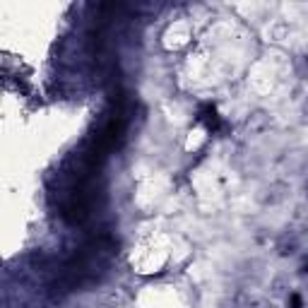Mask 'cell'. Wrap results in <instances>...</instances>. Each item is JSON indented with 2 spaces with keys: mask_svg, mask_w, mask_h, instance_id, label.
Segmentation results:
<instances>
[{
  "mask_svg": "<svg viewBox=\"0 0 308 308\" xmlns=\"http://www.w3.org/2000/svg\"><path fill=\"white\" fill-rule=\"evenodd\" d=\"M197 118H200V120L207 125V130H217V128H219V116H217V111H214V106H207V109H202Z\"/></svg>",
  "mask_w": 308,
  "mask_h": 308,
  "instance_id": "cell-1",
  "label": "cell"
},
{
  "mask_svg": "<svg viewBox=\"0 0 308 308\" xmlns=\"http://www.w3.org/2000/svg\"><path fill=\"white\" fill-rule=\"evenodd\" d=\"M291 306H294V308H301V299H299V296H291Z\"/></svg>",
  "mask_w": 308,
  "mask_h": 308,
  "instance_id": "cell-2",
  "label": "cell"
}]
</instances>
